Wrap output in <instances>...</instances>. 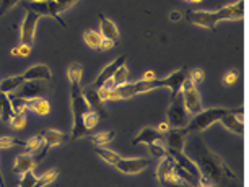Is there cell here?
I'll list each match as a JSON object with an SVG mask.
<instances>
[{"mask_svg": "<svg viewBox=\"0 0 249 187\" xmlns=\"http://www.w3.org/2000/svg\"><path fill=\"white\" fill-rule=\"evenodd\" d=\"M191 152L200 170V187H241L231 168L207 147L199 135L192 138Z\"/></svg>", "mask_w": 249, "mask_h": 187, "instance_id": "6da1fadb", "label": "cell"}, {"mask_svg": "<svg viewBox=\"0 0 249 187\" xmlns=\"http://www.w3.org/2000/svg\"><path fill=\"white\" fill-rule=\"evenodd\" d=\"M82 78H83V65L78 62L70 64L67 67V80L70 85V109H72L73 125H72V132L69 135V140L83 138L88 135L85 127H83V116L90 109V104H88L85 98V91H83L82 86Z\"/></svg>", "mask_w": 249, "mask_h": 187, "instance_id": "7a4b0ae2", "label": "cell"}, {"mask_svg": "<svg viewBox=\"0 0 249 187\" xmlns=\"http://www.w3.org/2000/svg\"><path fill=\"white\" fill-rule=\"evenodd\" d=\"M244 15V3L233 2L230 5L220 8L217 12H207V10H196L187 13V21L192 23L196 26L207 28L212 30L213 26H217L220 21H230V20H241Z\"/></svg>", "mask_w": 249, "mask_h": 187, "instance_id": "3957f363", "label": "cell"}, {"mask_svg": "<svg viewBox=\"0 0 249 187\" xmlns=\"http://www.w3.org/2000/svg\"><path fill=\"white\" fill-rule=\"evenodd\" d=\"M230 109L228 107H209V109L199 111L197 114H194V118L189 120V124L186 125L184 130L186 134H200L205 129H209L210 125L215 122H220V119L227 114Z\"/></svg>", "mask_w": 249, "mask_h": 187, "instance_id": "277c9868", "label": "cell"}, {"mask_svg": "<svg viewBox=\"0 0 249 187\" xmlns=\"http://www.w3.org/2000/svg\"><path fill=\"white\" fill-rule=\"evenodd\" d=\"M166 120L170 122L171 129H182L189 124L191 114L187 112L184 102H182L181 93L171 96V102H170L168 111H166Z\"/></svg>", "mask_w": 249, "mask_h": 187, "instance_id": "5b68a950", "label": "cell"}, {"mask_svg": "<svg viewBox=\"0 0 249 187\" xmlns=\"http://www.w3.org/2000/svg\"><path fill=\"white\" fill-rule=\"evenodd\" d=\"M181 96L182 102H184L186 109L189 114H197L199 111H202V100H200V93L197 90V85H194L189 78H186L184 83L181 86Z\"/></svg>", "mask_w": 249, "mask_h": 187, "instance_id": "8992f818", "label": "cell"}, {"mask_svg": "<svg viewBox=\"0 0 249 187\" xmlns=\"http://www.w3.org/2000/svg\"><path fill=\"white\" fill-rule=\"evenodd\" d=\"M39 20H41V17L37 15V13H35L33 10H26V15L23 18V23L20 26V43L33 46Z\"/></svg>", "mask_w": 249, "mask_h": 187, "instance_id": "52a82bcc", "label": "cell"}, {"mask_svg": "<svg viewBox=\"0 0 249 187\" xmlns=\"http://www.w3.org/2000/svg\"><path fill=\"white\" fill-rule=\"evenodd\" d=\"M26 10H33L41 18L43 17L54 18V20H57V23L60 26H65V23L62 21V18H60V15L57 13V8H55L54 0H36V2H30L26 5Z\"/></svg>", "mask_w": 249, "mask_h": 187, "instance_id": "ba28073f", "label": "cell"}, {"mask_svg": "<svg viewBox=\"0 0 249 187\" xmlns=\"http://www.w3.org/2000/svg\"><path fill=\"white\" fill-rule=\"evenodd\" d=\"M48 155V152L43 148L37 155H30V153H23V155L17 156L15 163H13V171L17 172L18 176H23L28 171H35V168L37 163L41 161V158Z\"/></svg>", "mask_w": 249, "mask_h": 187, "instance_id": "9c48e42d", "label": "cell"}, {"mask_svg": "<svg viewBox=\"0 0 249 187\" xmlns=\"http://www.w3.org/2000/svg\"><path fill=\"white\" fill-rule=\"evenodd\" d=\"M150 161L147 158H121L114 168L122 174H140L148 168Z\"/></svg>", "mask_w": 249, "mask_h": 187, "instance_id": "30bf717a", "label": "cell"}, {"mask_svg": "<svg viewBox=\"0 0 249 187\" xmlns=\"http://www.w3.org/2000/svg\"><path fill=\"white\" fill-rule=\"evenodd\" d=\"M125 62H127V57H125V55H119V57L112 60L109 65H106V67L101 70V73L96 77V80L93 82V85H91L93 90H100L106 82H109L116 70L119 67H122V65H125Z\"/></svg>", "mask_w": 249, "mask_h": 187, "instance_id": "8fae6325", "label": "cell"}, {"mask_svg": "<svg viewBox=\"0 0 249 187\" xmlns=\"http://www.w3.org/2000/svg\"><path fill=\"white\" fill-rule=\"evenodd\" d=\"M220 122L223 124L225 129H228L230 132L236 134V135H243L244 132V125H243V111L239 109H230L227 114L220 119Z\"/></svg>", "mask_w": 249, "mask_h": 187, "instance_id": "7c38bea8", "label": "cell"}, {"mask_svg": "<svg viewBox=\"0 0 249 187\" xmlns=\"http://www.w3.org/2000/svg\"><path fill=\"white\" fill-rule=\"evenodd\" d=\"M43 95H46V86L43 82H25L17 90L15 96L21 100H33V98H43Z\"/></svg>", "mask_w": 249, "mask_h": 187, "instance_id": "4fadbf2b", "label": "cell"}, {"mask_svg": "<svg viewBox=\"0 0 249 187\" xmlns=\"http://www.w3.org/2000/svg\"><path fill=\"white\" fill-rule=\"evenodd\" d=\"M21 77L25 82H48L53 78V72H51V68L48 67V65L36 64V65H33V67L28 68Z\"/></svg>", "mask_w": 249, "mask_h": 187, "instance_id": "5bb4252c", "label": "cell"}, {"mask_svg": "<svg viewBox=\"0 0 249 187\" xmlns=\"http://www.w3.org/2000/svg\"><path fill=\"white\" fill-rule=\"evenodd\" d=\"M187 134L184 127L182 129H171L166 134V150H176V152H184Z\"/></svg>", "mask_w": 249, "mask_h": 187, "instance_id": "9a60e30c", "label": "cell"}, {"mask_svg": "<svg viewBox=\"0 0 249 187\" xmlns=\"http://www.w3.org/2000/svg\"><path fill=\"white\" fill-rule=\"evenodd\" d=\"M157 179L158 181H175V179H179L176 176V171H175V161L171 160L170 155H166L164 158H161L160 165L157 168Z\"/></svg>", "mask_w": 249, "mask_h": 187, "instance_id": "2e32d148", "label": "cell"}, {"mask_svg": "<svg viewBox=\"0 0 249 187\" xmlns=\"http://www.w3.org/2000/svg\"><path fill=\"white\" fill-rule=\"evenodd\" d=\"M41 135H43V138H44V150L46 152H49V150L54 148V147H59V145H62L69 140V137L64 132L55 130V129H46L44 132H41Z\"/></svg>", "mask_w": 249, "mask_h": 187, "instance_id": "e0dca14e", "label": "cell"}, {"mask_svg": "<svg viewBox=\"0 0 249 187\" xmlns=\"http://www.w3.org/2000/svg\"><path fill=\"white\" fill-rule=\"evenodd\" d=\"M100 34L103 39H109L112 43L119 41V30L117 26L112 23L109 18H106L105 15H100Z\"/></svg>", "mask_w": 249, "mask_h": 187, "instance_id": "ac0fdd59", "label": "cell"}, {"mask_svg": "<svg viewBox=\"0 0 249 187\" xmlns=\"http://www.w3.org/2000/svg\"><path fill=\"white\" fill-rule=\"evenodd\" d=\"M26 101V109L33 111L37 116H48L51 112V102L46 98H33V100H25Z\"/></svg>", "mask_w": 249, "mask_h": 187, "instance_id": "d6986e66", "label": "cell"}, {"mask_svg": "<svg viewBox=\"0 0 249 187\" xmlns=\"http://www.w3.org/2000/svg\"><path fill=\"white\" fill-rule=\"evenodd\" d=\"M160 138H161V134H160L157 129H155V127H145L132 138V143L134 145H139V143L148 145V143L158 142Z\"/></svg>", "mask_w": 249, "mask_h": 187, "instance_id": "ffe728a7", "label": "cell"}, {"mask_svg": "<svg viewBox=\"0 0 249 187\" xmlns=\"http://www.w3.org/2000/svg\"><path fill=\"white\" fill-rule=\"evenodd\" d=\"M25 80H23L21 75H15V77H8V78H3L2 82H0V91L5 93V95H12V93H15L18 88H20Z\"/></svg>", "mask_w": 249, "mask_h": 187, "instance_id": "44dd1931", "label": "cell"}, {"mask_svg": "<svg viewBox=\"0 0 249 187\" xmlns=\"http://www.w3.org/2000/svg\"><path fill=\"white\" fill-rule=\"evenodd\" d=\"M114 137L116 134L112 130H105V132H98V134H88L85 138H88V142L93 143L95 147H105V145L111 143Z\"/></svg>", "mask_w": 249, "mask_h": 187, "instance_id": "7402d4cb", "label": "cell"}, {"mask_svg": "<svg viewBox=\"0 0 249 187\" xmlns=\"http://www.w3.org/2000/svg\"><path fill=\"white\" fill-rule=\"evenodd\" d=\"M43 148H44V138L41 134L33 135V137L26 138L23 142V150H25V153H30V155H35V153L41 152Z\"/></svg>", "mask_w": 249, "mask_h": 187, "instance_id": "603a6c76", "label": "cell"}, {"mask_svg": "<svg viewBox=\"0 0 249 187\" xmlns=\"http://www.w3.org/2000/svg\"><path fill=\"white\" fill-rule=\"evenodd\" d=\"M12 114H13V107L10 102V96L0 91V119H2L3 122H8Z\"/></svg>", "mask_w": 249, "mask_h": 187, "instance_id": "cb8c5ba5", "label": "cell"}, {"mask_svg": "<svg viewBox=\"0 0 249 187\" xmlns=\"http://www.w3.org/2000/svg\"><path fill=\"white\" fill-rule=\"evenodd\" d=\"M95 152H96V155L100 156V160H103V161L106 163V165H109V166H114L116 163L121 160V156L117 155L116 152H112V150H109V148L95 147Z\"/></svg>", "mask_w": 249, "mask_h": 187, "instance_id": "d4e9b609", "label": "cell"}, {"mask_svg": "<svg viewBox=\"0 0 249 187\" xmlns=\"http://www.w3.org/2000/svg\"><path fill=\"white\" fill-rule=\"evenodd\" d=\"M85 91V98L88 101V104H90L91 109H96V111H103V107H105V101L101 100L100 93H98V90H93V88H87Z\"/></svg>", "mask_w": 249, "mask_h": 187, "instance_id": "484cf974", "label": "cell"}, {"mask_svg": "<svg viewBox=\"0 0 249 187\" xmlns=\"http://www.w3.org/2000/svg\"><path fill=\"white\" fill-rule=\"evenodd\" d=\"M83 41H85V44H87L90 49H93V51H100V46H101L103 37H101V34H100V31L87 30L85 33H83Z\"/></svg>", "mask_w": 249, "mask_h": 187, "instance_id": "4316f807", "label": "cell"}, {"mask_svg": "<svg viewBox=\"0 0 249 187\" xmlns=\"http://www.w3.org/2000/svg\"><path fill=\"white\" fill-rule=\"evenodd\" d=\"M111 85L114 88H119L122 85H125V83H129V68L125 67V65H122L114 72V75L111 77Z\"/></svg>", "mask_w": 249, "mask_h": 187, "instance_id": "83f0119b", "label": "cell"}, {"mask_svg": "<svg viewBox=\"0 0 249 187\" xmlns=\"http://www.w3.org/2000/svg\"><path fill=\"white\" fill-rule=\"evenodd\" d=\"M98 122H100V114H98L96 109H88L87 114L83 116V127H85V130L88 134H90V130H93L98 125Z\"/></svg>", "mask_w": 249, "mask_h": 187, "instance_id": "f1b7e54d", "label": "cell"}, {"mask_svg": "<svg viewBox=\"0 0 249 187\" xmlns=\"http://www.w3.org/2000/svg\"><path fill=\"white\" fill-rule=\"evenodd\" d=\"M158 142H160V140H158ZM158 142H153V143H148V145H147L150 156L155 158V160H161V158H164V156L168 155L166 147H163V145H161V143H158Z\"/></svg>", "mask_w": 249, "mask_h": 187, "instance_id": "f546056e", "label": "cell"}, {"mask_svg": "<svg viewBox=\"0 0 249 187\" xmlns=\"http://www.w3.org/2000/svg\"><path fill=\"white\" fill-rule=\"evenodd\" d=\"M33 52V46H28V44H17L15 48L10 49V54L13 55V57H20V59H26L30 57Z\"/></svg>", "mask_w": 249, "mask_h": 187, "instance_id": "4dcf8cb0", "label": "cell"}, {"mask_svg": "<svg viewBox=\"0 0 249 187\" xmlns=\"http://www.w3.org/2000/svg\"><path fill=\"white\" fill-rule=\"evenodd\" d=\"M57 176H59V172L55 171V170H51L48 172H44V174L37 176L35 187H44V186H48V184H51V182H54L55 179H57Z\"/></svg>", "mask_w": 249, "mask_h": 187, "instance_id": "1f68e13d", "label": "cell"}, {"mask_svg": "<svg viewBox=\"0 0 249 187\" xmlns=\"http://www.w3.org/2000/svg\"><path fill=\"white\" fill-rule=\"evenodd\" d=\"M8 124H10V127L13 130H23L26 125V116L20 114V112H13L10 120H8Z\"/></svg>", "mask_w": 249, "mask_h": 187, "instance_id": "d6a6232c", "label": "cell"}, {"mask_svg": "<svg viewBox=\"0 0 249 187\" xmlns=\"http://www.w3.org/2000/svg\"><path fill=\"white\" fill-rule=\"evenodd\" d=\"M37 176L35 174V171H28L23 176H20V184L18 187H35Z\"/></svg>", "mask_w": 249, "mask_h": 187, "instance_id": "836d02e7", "label": "cell"}, {"mask_svg": "<svg viewBox=\"0 0 249 187\" xmlns=\"http://www.w3.org/2000/svg\"><path fill=\"white\" fill-rule=\"evenodd\" d=\"M10 96V102H12V107H13V112H20V114H25L26 109V101L21 100V98H18L15 95H8Z\"/></svg>", "mask_w": 249, "mask_h": 187, "instance_id": "e575fe53", "label": "cell"}, {"mask_svg": "<svg viewBox=\"0 0 249 187\" xmlns=\"http://www.w3.org/2000/svg\"><path fill=\"white\" fill-rule=\"evenodd\" d=\"M25 140H18L13 137H0V150L5 148H13V147H23Z\"/></svg>", "mask_w": 249, "mask_h": 187, "instance_id": "d590c367", "label": "cell"}, {"mask_svg": "<svg viewBox=\"0 0 249 187\" xmlns=\"http://www.w3.org/2000/svg\"><path fill=\"white\" fill-rule=\"evenodd\" d=\"M187 78H189L194 85H199V83L205 80V73L202 68H192L191 72H187Z\"/></svg>", "mask_w": 249, "mask_h": 187, "instance_id": "8d00e7d4", "label": "cell"}, {"mask_svg": "<svg viewBox=\"0 0 249 187\" xmlns=\"http://www.w3.org/2000/svg\"><path fill=\"white\" fill-rule=\"evenodd\" d=\"M18 2L20 0H0V18L5 17V13L10 12Z\"/></svg>", "mask_w": 249, "mask_h": 187, "instance_id": "74e56055", "label": "cell"}, {"mask_svg": "<svg viewBox=\"0 0 249 187\" xmlns=\"http://www.w3.org/2000/svg\"><path fill=\"white\" fill-rule=\"evenodd\" d=\"M75 2H77V0H54L55 8H57V13H59V15H62V13H64L65 10H69V8L72 7Z\"/></svg>", "mask_w": 249, "mask_h": 187, "instance_id": "f35d334b", "label": "cell"}, {"mask_svg": "<svg viewBox=\"0 0 249 187\" xmlns=\"http://www.w3.org/2000/svg\"><path fill=\"white\" fill-rule=\"evenodd\" d=\"M238 78H239V75L236 70H228V72L222 77V82L225 85H234V83L238 82Z\"/></svg>", "mask_w": 249, "mask_h": 187, "instance_id": "ab89813d", "label": "cell"}, {"mask_svg": "<svg viewBox=\"0 0 249 187\" xmlns=\"http://www.w3.org/2000/svg\"><path fill=\"white\" fill-rule=\"evenodd\" d=\"M160 186L161 187H194L191 184H187V182L181 181V179H175V181H158Z\"/></svg>", "mask_w": 249, "mask_h": 187, "instance_id": "60d3db41", "label": "cell"}, {"mask_svg": "<svg viewBox=\"0 0 249 187\" xmlns=\"http://www.w3.org/2000/svg\"><path fill=\"white\" fill-rule=\"evenodd\" d=\"M155 129H157L158 132L163 135V134H168V132H170V130H171V125H170V122H168V120H161V122H160Z\"/></svg>", "mask_w": 249, "mask_h": 187, "instance_id": "b9f144b4", "label": "cell"}, {"mask_svg": "<svg viewBox=\"0 0 249 187\" xmlns=\"http://www.w3.org/2000/svg\"><path fill=\"white\" fill-rule=\"evenodd\" d=\"M155 78H158L157 73H155L153 70H147V72L142 73V78H140V80H142V82H152V80H155Z\"/></svg>", "mask_w": 249, "mask_h": 187, "instance_id": "7bdbcfd3", "label": "cell"}, {"mask_svg": "<svg viewBox=\"0 0 249 187\" xmlns=\"http://www.w3.org/2000/svg\"><path fill=\"white\" fill-rule=\"evenodd\" d=\"M114 43L112 41H109V39H103L101 41V46H100V51H103V52H106V51H111L112 48H114Z\"/></svg>", "mask_w": 249, "mask_h": 187, "instance_id": "ee69618b", "label": "cell"}, {"mask_svg": "<svg viewBox=\"0 0 249 187\" xmlns=\"http://www.w3.org/2000/svg\"><path fill=\"white\" fill-rule=\"evenodd\" d=\"M181 18H182V13H181V12L173 10V12L170 13V20H171V21H179Z\"/></svg>", "mask_w": 249, "mask_h": 187, "instance_id": "f6af8a7d", "label": "cell"}, {"mask_svg": "<svg viewBox=\"0 0 249 187\" xmlns=\"http://www.w3.org/2000/svg\"><path fill=\"white\" fill-rule=\"evenodd\" d=\"M0 187H3V176H2V170H0Z\"/></svg>", "mask_w": 249, "mask_h": 187, "instance_id": "bcb514c9", "label": "cell"}, {"mask_svg": "<svg viewBox=\"0 0 249 187\" xmlns=\"http://www.w3.org/2000/svg\"><path fill=\"white\" fill-rule=\"evenodd\" d=\"M189 2H191V3H200L202 0H189Z\"/></svg>", "mask_w": 249, "mask_h": 187, "instance_id": "7dc6e473", "label": "cell"}, {"mask_svg": "<svg viewBox=\"0 0 249 187\" xmlns=\"http://www.w3.org/2000/svg\"><path fill=\"white\" fill-rule=\"evenodd\" d=\"M30 2H36V0H30Z\"/></svg>", "mask_w": 249, "mask_h": 187, "instance_id": "c3c4849f", "label": "cell"}, {"mask_svg": "<svg viewBox=\"0 0 249 187\" xmlns=\"http://www.w3.org/2000/svg\"><path fill=\"white\" fill-rule=\"evenodd\" d=\"M187 2H189V0H187Z\"/></svg>", "mask_w": 249, "mask_h": 187, "instance_id": "681fc988", "label": "cell"}]
</instances>
